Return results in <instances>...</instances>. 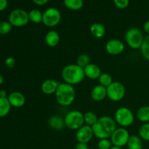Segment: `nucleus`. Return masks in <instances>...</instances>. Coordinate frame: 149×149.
I'll return each mask as SVG.
<instances>
[{
    "label": "nucleus",
    "instance_id": "nucleus-18",
    "mask_svg": "<svg viewBox=\"0 0 149 149\" xmlns=\"http://www.w3.org/2000/svg\"><path fill=\"white\" fill-rule=\"evenodd\" d=\"M48 125L52 129L55 130H61L65 127V122L63 118L61 117V116L54 115L49 119Z\"/></svg>",
    "mask_w": 149,
    "mask_h": 149
},
{
    "label": "nucleus",
    "instance_id": "nucleus-28",
    "mask_svg": "<svg viewBox=\"0 0 149 149\" xmlns=\"http://www.w3.org/2000/svg\"><path fill=\"white\" fill-rule=\"evenodd\" d=\"M141 54L145 59L149 61V35L146 36L141 47Z\"/></svg>",
    "mask_w": 149,
    "mask_h": 149
},
{
    "label": "nucleus",
    "instance_id": "nucleus-16",
    "mask_svg": "<svg viewBox=\"0 0 149 149\" xmlns=\"http://www.w3.org/2000/svg\"><path fill=\"white\" fill-rule=\"evenodd\" d=\"M84 71L85 77H87L90 79H98L99 77L102 74L100 67L96 64L91 63L84 68Z\"/></svg>",
    "mask_w": 149,
    "mask_h": 149
},
{
    "label": "nucleus",
    "instance_id": "nucleus-12",
    "mask_svg": "<svg viewBox=\"0 0 149 149\" xmlns=\"http://www.w3.org/2000/svg\"><path fill=\"white\" fill-rule=\"evenodd\" d=\"M106 50L108 53L111 55H119L125 50V45L119 39H111L106 43Z\"/></svg>",
    "mask_w": 149,
    "mask_h": 149
},
{
    "label": "nucleus",
    "instance_id": "nucleus-17",
    "mask_svg": "<svg viewBox=\"0 0 149 149\" xmlns=\"http://www.w3.org/2000/svg\"><path fill=\"white\" fill-rule=\"evenodd\" d=\"M45 43L49 47H55L60 42V35L56 31L50 30L45 36Z\"/></svg>",
    "mask_w": 149,
    "mask_h": 149
},
{
    "label": "nucleus",
    "instance_id": "nucleus-37",
    "mask_svg": "<svg viewBox=\"0 0 149 149\" xmlns=\"http://www.w3.org/2000/svg\"><path fill=\"white\" fill-rule=\"evenodd\" d=\"M143 30L146 33L149 35V20H147L143 24Z\"/></svg>",
    "mask_w": 149,
    "mask_h": 149
},
{
    "label": "nucleus",
    "instance_id": "nucleus-4",
    "mask_svg": "<svg viewBox=\"0 0 149 149\" xmlns=\"http://www.w3.org/2000/svg\"><path fill=\"white\" fill-rule=\"evenodd\" d=\"M65 126L71 130H77L84 125V113L78 110L71 111L64 117Z\"/></svg>",
    "mask_w": 149,
    "mask_h": 149
},
{
    "label": "nucleus",
    "instance_id": "nucleus-38",
    "mask_svg": "<svg viewBox=\"0 0 149 149\" xmlns=\"http://www.w3.org/2000/svg\"><path fill=\"white\" fill-rule=\"evenodd\" d=\"M0 97H7V92H6L5 90H0Z\"/></svg>",
    "mask_w": 149,
    "mask_h": 149
},
{
    "label": "nucleus",
    "instance_id": "nucleus-3",
    "mask_svg": "<svg viewBox=\"0 0 149 149\" xmlns=\"http://www.w3.org/2000/svg\"><path fill=\"white\" fill-rule=\"evenodd\" d=\"M55 95L58 104L62 106H69L75 100L76 90L73 85L65 82L60 83Z\"/></svg>",
    "mask_w": 149,
    "mask_h": 149
},
{
    "label": "nucleus",
    "instance_id": "nucleus-21",
    "mask_svg": "<svg viewBox=\"0 0 149 149\" xmlns=\"http://www.w3.org/2000/svg\"><path fill=\"white\" fill-rule=\"evenodd\" d=\"M11 109V105L7 97H0V118L7 116Z\"/></svg>",
    "mask_w": 149,
    "mask_h": 149
},
{
    "label": "nucleus",
    "instance_id": "nucleus-29",
    "mask_svg": "<svg viewBox=\"0 0 149 149\" xmlns=\"http://www.w3.org/2000/svg\"><path fill=\"white\" fill-rule=\"evenodd\" d=\"M90 63V58L87 54H81L77 60V64L81 68H84Z\"/></svg>",
    "mask_w": 149,
    "mask_h": 149
},
{
    "label": "nucleus",
    "instance_id": "nucleus-26",
    "mask_svg": "<svg viewBox=\"0 0 149 149\" xmlns=\"http://www.w3.org/2000/svg\"><path fill=\"white\" fill-rule=\"evenodd\" d=\"M99 84L105 87H107L113 82V79L111 76L108 73H102L98 78Z\"/></svg>",
    "mask_w": 149,
    "mask_h": 149
},
{
    "label": "nucleus",
    "instance_id": "nucleus-22",
    "mask_svg": "<svg viewBox=\"0 0 149 149\" xmlns=\"http://www.w3.org/2000/svg\"><path fill=\"white\" fill-rule=\"evenodd\" d=\"M127 145L128 149H143L142 139L138 135H131Z\"/></svg>",
    "mask_w": 149,
    "mask_h": 149
},
{
    "label": "nucleus",
    "instance_id": "nucleus-23",
    "mask_svg": "<svg viewBox=\"0 0 149 149\" xmlns=\"http://www.w3.org/2000/svg\"><path fill=\"white\" fill-rule=\"evenodd\" d=\"M64 4L67 8L72 10H79L82 8L83 0H63Z\"/></svg>",
    "mask_w": 149,
    "mask_h": 149
},
{
    "label": "nucleus",
    "instance_id": "nucleus-39",
    "mask_svg": "<svg viewBox=\"0 0 149 149\" xmlns=\"http://www.w3.org/2000/svg\"><path fill=\"white\" fill-rule=\"evenodd\" d=\"M3 82H4V77L0 74V85H1L3 84Z\"/></svg>",
    "mask_w": 149,
    "mask_h": 149
},
{
    "label": "nucleus",
    "instance_id": "nucleus-30",
    "mask_svg": "<svg viewBox=\"0 0 149 149\" xmlns=\"http://www.w3.org/2000/svg\"><path fill=\"white\" fill-rule=\"evenodd\" d=\"M12 28H13V26L10 24L9 21H1L0 22V34H8L11 31Z\"/></svg>",
    "mask_w": 149,
    "mask_h": 149
},
{
    "label": "nucleus",
    "instance_id": "nucleus-6",
    "mask_svg": "<svg viewBox=\"0 0 149 149\" xmlns=\"http://www.w3.org/2000/svg\"><path fill=\"white\" fill-rule=\"evenodd\" d=\"M114 119L116 124L122 127H127L131 126L135 121V116L130 109L127 107H120L116 111Z\"/></svg>",
    "mask_w": 149,
    "mask_h": 149
},
{
    "label": "nucleus",
    "instance_id": "nucleus-27",
    "mask_svg": "<svg viewBox=\"0 0 149 149\" xmlns=\"http://www.w3.org/2000/svg\"><path fill=\"white\" fill-rule=\"evenodd\" d=\"M139 136L142 140L149 141V122L144 123L139 128Z\"/></svg>",
    "mask_w": 149,
    "mask_h": 149
},
{
    "label": "nucleus",
    "instance_id": "nucleus-31",
    "mask_svg": "<svg viewBox=\"0 0 149 149\" xmlns=\"http://www.w3.org/2000/svg\"><path fill=\"white\" fill-rule=\"evenodd\" d=\"M112 143L109 138L100 139L97 143V148L98 149H110L112 147Z\"/></svg>",
    "mask_w": 149,
    "mask_h": 149
},
{
    "label": "nucleus",
    "instance_id": "nucleus-19",
    "mask_svg": "<svg viewBox=\"0 0 149 149\" xmlns=\"http://www.w3.org/2000/svg\"><path fill=\"white\" fill-rule=\"evenodd\" d=\"M90 31L95 38L100 39L106 34V28L101 23H95L90 26Z\"/></svg>",
    "mask_w": 149,
    "mask_h": 149
},
{
    "label": "nucleus",
    "instance_id": "nucleus-32",
    "mask_svg": "<svg viewBox=\"0 0 149 149\" xmlns=\"http://www.w3.org/2000/svg\"><path fill=\"white\" fill-rule=\"evenodd\" d=\"M115 5L119 9H125L129 5L130 0H113Z\"/></svg>",
    "mask_w": 149,
    "mask_h": 149
},
{
    "label": "nucleus",
    "instance_id": "nucleus-2",
    "mask_svg": "<svg viewBox=\"0 0 149 149\" xmlns=\"http://www.w3.org/2000/svg\"><path fill=\"white\" fill-rule=\"evenodd\" d=\"M61 75L64 82L73 86L81 83L85 78L84 68L77 64L65 65L62 70Z\"/></svg>",
    "mask_w": 149,
    "mask_h": 149
},
{
    "label": "nucleus",
    "instance_id": "nucleus-7",
    "mask_svg": "<svg viewBox=\"0 0 149 149\" xmlns=\"http://www.w3.org/2000/svg\"><path fill=\"white\" fill-rule=\"evenodd\" d=\"M107 97L111 101L119 102L125 97L126 89L119 81H113L109 87H106Z\"/></svg>",
    "mask_w": 149,
    "mask_h": 149
},
{
    "label": "nucleus",
    "instance_id": "nucleus-24",
    "mask_svg": "<svg viewBox=\"0 0 149 149\" xmlns=\"http://www.w3.org/2000/svg\"><path fill=\"white\" fill-rule=\"evenodd\" d=\"M29 21H31L33 23H42V17L43 13H41L39 10L33 9L29 13Z\"/></svg>",
    "mask_w": 149,
    "mask_h": 149
},
{
    "label": "nucleus",
    "instance_id": "nucleus-9",
    "mask_svg": "<svg viewBox=\"0 0 149 149\" xmlns=\"http://www.w3.org/2000/svg\"><path fill=\"white\" fill-rule=\"evenodd\" d=\"M61 20V12L55 7H49L43 13L42 23L47 27H54Z\"/></svg>",
    "mask_w": 149,
    "mask_h": 149
},
{
    "label": "nucleus",
    "instance_id": "nucleus-35",
    "mask_svg": "<svg viewBox=\"0 0 149 149\" xmlns=\"http://www.w3.org/2000/svg\"><path fill=\"white\" fill-rule=\"evenodd\" d=\"M75 149H90L87 143H78L76 146Z\"/></svg>",
    "mask_w": 149,
    "mask_h": 149
},
{
    "label": "nucleus",
    "instance_id": "nucleus-14",
    "mask_svg": "<svg viewBox=\"0 0 149 149\" xmlns=\"http://www.w3.org/2000/svg\"><path fill=\"white\" fill-rule=\"evenodd\" d=\"M90 96L91 98L95 101H102L107 97V91H106V87L97 84L95 85L90 92Z\"/></svg>",
    "mask_w": 149,
    "mask_h": 149
},
{
    "label": "nucleus",
    "instance_id": "nucleus-11",
    "mask_svg": "<svg viewBox=\"0 0 149 149\" xmlns=\"http://www.w3.org/2000/svg\"><path fill=\"white\" fill-rule=\"evenodd\" d=\"M93 135H94V133H93L92 127L84 125L81 127L77 130L76 138H77L78 143H88L93 139Z\"/></svg>",
    "mask_w": 149,
    "mask_h": 149
},
{
    "label": "nucleus",
    "instance_id": "nucleus-40",
    "mask_svg": "<svg viewBox=\"0 0 149 149\" xmlns=\"http://www.w3.org/2000/svg\"><path fill=\"white\" fill-rule=\"evenodd\" d=\"M110 149H122V148H120V147H117V146H112Z\"/></svg>",
    "mask_w": 149,
    "mask_h": 149
},
{
    "label": "nucleus",
    "instance_id": "nucleus-33",
    "mask_svg": "<svg viewBox=\"0 0 149 149\" xmlns=\"http://www.w3.org/2000/svg\"><path fill=\"white\" fill-rule=\"evenodd\" d=\"M15 59L13 57H9V58H6L5 61H4V64H5L6 66L10 68H13L15 65Z\"/></svg>",
    "mask_w": 149,
    "mask_h": 149
},
{
    "label": "nucleus",
    "instance_id": "nucleus-1",
    "mask_svg": "<svg viewBox=\"0 0 149 149\" xmlns=\"http://www.w3.org/2000/svg\"><path fill=\"white\" fill-rule=\"evenodd\" d=\"M94 135L98 139L111 138L116 129L115 119L109 116H103L98 118L97 122L92 127Z\"/></svg>",
    "mask_w": 149,
    "mask_h": 149
},
{
    "label": "nucleus",
    "instance_id": "nucleus-34",
    "mask_svg": "<svg viewBox=\"0 0 149 149\" xmlns=\"http://www.w3.org/2000/svg\"><path fill=\"white\" fill-rule=\"evenodd\" d=\"M7 0H0V12L5 10L7 7Z\"/></svg>",
    "mask_w": 149,
    "mask_h": 149
},
{
    "label": "nucleus",
    "instance_id": "nucleus-10",
    "mask_svg": "<svg viewBox=\"0 0 149 149\" xmlns=\"http://www.w3.org/2000/svg\"><path fill=\"white\" fill-rule=\"evenodd\" d=\"M130 137V135L126 128L119 127L115 130L111 136L110 140L112 143V145L122 148L127 144Z\"/></svg>",
    "mask_w": 149,
    "mask_h": 149
},
{
    "label": "nucleus",
    "instance_id": "nucleus-8",
    "mask_svg": "<svg viewBox=\"0 0 149 149\" xmlns=\"http://www.w3.org/2000/svg\"><path fill=\"white\" fill-rule=\"evenodd\" d=\"M8 21L13 26L23 27L29 23V13L26 10L22 9L13 10L9 15Z\"/></svg>",
    "mask_w": 149,
    "mask_h": 149
},
{
    "label": "nucleus",
    "instance_id": "nucleus-13",
    "mask_svg": "<svg viewBox=\"0 0 149 149\" xmlns=\"http://www.w3.org/2000/svg\"><path fill=\"white\" fill-rule=\"evenodd\" d=\"M7 98L11 106L15 108H20L26 103V97L20 92H13L9 95Z\"/></svg>",
    "mask_w": 149,
    "mask_h": 149
},
{
    "label": "nucleus",
    "instance_id": "nucleus-5",
    "mask_svg": "<svg viewBox=\"0 0 149 149\" xmlns=\"http://www.w3.org/2000/svg\"><path fill=\"white\" fill-rule=\"evenodd\" d=\"M144 37L142 31L138 28H130L125 33V41L130 48L134 49H141Z\"/></svg>",
    "mask_w": 149,
    "mask_h": 149
},
{
    "label": "nucleus",
    "instance_id": "nucleus-20",
    "mask_svg": "<svg viewBox=\"0 0 149 149\" xmlns=\"http://www.w3.org/2000/svg\"><path fill=\"white\" fill-rule=\"evenodd\" d=\"M136 116L139 121L143 123L149 122V106H144L139 108L137 111Z\"/></svg>",
    "mask_w": 149,
    "mask_h": 149
},
{
    "label": "nucleus",
    "instance_id": "nucleus-36",
    "mask_svg": "<svg viewBox=\"0 0 149 149\" xmlns=\"http://www.w3.org/2000/svg\"><path fill=\"white\" fill-rule=\"evenodd\" d=\"M33 2L37 5H44L49 1V0H33Z\"/></svg>",
    "mask_w": 149,
    "mask_h": 149
},
{
    "label": "nucleus",
    "instance_id": "nucleus-15",
    "mask_svg": "<svg viewBox=\"0 0 149 149\" xmlns=\"http://www.w3.org/2000/svg\"><path fill=\"white\" fill-rule=\"evenodd\" d=\"M60 83L57 82L54 79H46L42 82V85H41V90H42V93L45 95H52L55 94L58 89V85Z\"/></svg>",
    "mask_w": 149,
    "mask_h": 149
},
{
    "label": "nucleus",
    "instance_id": "nucleus-25",
    "mask_svg": "<svg viewBox=\"0 0 149 149\" xmlns=\"http://www.w3.org/2000/svg\"><path fill=\"white\" fill-rule=\"evenodd\" d=\"M84 123L90 127H93L98 120V117L94 112L89 111L84 114Z\"/></svg>",
    "mask_w": 149,
    "mask_h": 149
}]
</instances>
